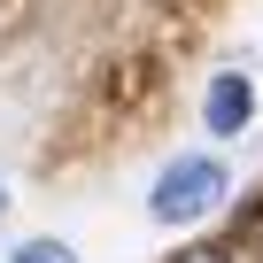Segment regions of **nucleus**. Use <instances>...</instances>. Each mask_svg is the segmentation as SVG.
<instances>
[{"instance_id":"f03ea898","label":"nucleus","mask_w":263,"mask_h":263,"mask_svg":"<svg viewBox=\"0 0 263 263\" xmlns=\"http://www.w3.org/2000/svg\"><path fill=\"white\" fill-rule=\"evenodd\" d=\"M201 116H209L217 140L248 132V116H255V85H248L240 70H217V78H209V93H201Z\"/></svg>"},{"instance_id":"39448f33","label":"nucleus","mask_w":263,"mask_h":263,"mask_svg":"<svg viewBox=\"0 0 263 263\" xmlns=\"http://www.w3.org/2000/svg\"><path fill=\"white\" fill-rule=\"evenodd\" d=\"M0 209H8V186H0Z\"/></svg>"},{"instance_id":"f257e3e1","label":"nucleus","mask_w":263,"mask_h":263,"mask_svg":"<svg viewBox=\"0 0 263 263\" xmlns=\"http://www.w3.org/2000/svg\"><path fill=\"white\" fill-rule=\"evenodd\" d=\"M224 194H232L224 163H209V155H178V163H163V178L147 186V209H155L163 224H201Z\"/></svg>"},{"instance_id":"20e7f679","label":"nucleus","mask_w":263,"mask_h":263,"mask_svg":"<svg viewBox=\"0 0 263 263\" xmlns=\"http://www.w3.org/2000/svg\"><path fill=\"white\" fill-rule=\"evenodd\" d=\"M178 263H240V255H232V248H186Z\"/></svg>"},{"instance_id":"7ed1b4c3","label":"nucleus","mask_w":263,"mask_h":263,"mask_svg":"<svg viewBox=\"0 0 263 263\" xmlns=\"http://www.w3.org/2000/svg\"><path fill=\"white\" fill-rule=\"evenodd\" d=\"M16 263H70V248H62V240H24Z\"/></svg>"}]
</instances>
